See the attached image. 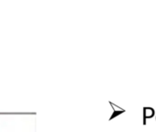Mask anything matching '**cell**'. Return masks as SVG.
Segmentation results:
<instances>
[{
  "label": "cell",
  "instance_id": "1",
  "mask_svg": "<svg viewBox=\"0 0 156 132\" xmlns=\"http://www.w3.org/2000/svg\"><path fill=\"white\" fill-rule=\"evenodd\" d=\"M144 112L148 113V115H144V124L145 125V124H146V119H147V118L153 117L154 114V110L153 108H151V107H144Z\"/></svg>",
  "mask_w": 156,
  "mask_h": 132
}]
</instances>
